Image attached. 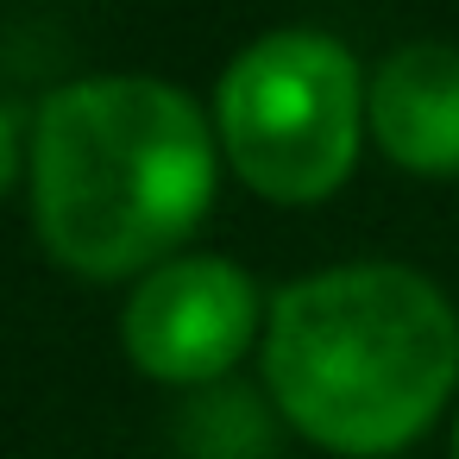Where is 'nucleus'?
<instances>
[{
  "mask_svg": "<svg viewBox=\"0 0 459 459\" xmlns=\"http://www.w3.org/2000/svg\"><path fill=\"white\" fill-rule=\"evenodd\" d=\"M365 120L396 164L453 177L459 170V51L453 45L390 51L365 89Z\"/></svg>",
  "mask_w": 459,
  "mask_h": 459,
  "instance_id": "5",
  "label": "nucleus"
},
{
  "mask_svg": "<svg viewBox=\"0 0 459 459\" xmlns=\"http://www.w3.org/2000/svg\"><path fill=\"white\" fill-rule=\"evenodd\" d=\"M365 82L333 32L283 26L252 39L221 89L214 126L233 170L271 202H321L359 158Z\"/></svg>",
  "mask_w": 459,
  "mask_h": 459,
  "instance_id": "3",
  "label": "nucleus"
},
{
  "mask_svg": "<svg viewBox=\"0 0 459 459\" xmlns=\"http://www.w3.org/2000/svg\"><path fill=\"white\" fill-rule=\"evenodd\" d=\"M453 459H459V428H453Z\"/></svg>",
  "mask_w": 459,
  "mask_h": 459,
  "instance_id": "7",
  "label": "nucleus"
},
{
  "mask_svg": "<svg viewBox=\"0 0 459 459\" xmlns=\"http://www.w3.org/2000/svg\"><path fill=\"white\" fill-rule=\"evenodd\" d=\"M252 327H258V283L214 252L164 258L120 315L126 352L170 384L221 377L252 346Z\"/></svg>",
  "mask_w": 459,
  "mask_h": 459,
  "instance_id": "4",
  "label": "nucleus"
},
{
  "mask_svg": "<svg viewBox=\"0 0 459 459\" xmlns=\"http://www.w3.org/2000/svg\"><path fill=\"white\" fill-rule=\"evenodd\" d=\"M13 170H20V133H13V114L0 108V195H7Z\"/></svg>",
  "mask_w": 459,
  "mask_h": 459,
  "instance_id": "6",
  "label": "nucleus"
},
{
  "mask_svg": "<svg viewBox=\"0 0 459 459\" xmlns=\"http://www.w3.org/2000/svg\"><path fill=\"white\" fill-rule=\"evenodd\" d=\"M214 195V139L202 108L158 76H82L45 95L32 145L39 239L120 277L164 258Z\"/></svg>",
  "mask_w": 459,
  "mask_h": 459,
  "instance_id": "1",
  "label": "nucleus"
},
{
  "mask_svg": "<svg viewBox=\"0 0 459 459\" xmlns=\"http://www.w3.org/2000/svg\"><path fill=\"white\" fill-rule=\"evenodd\" d=\"M264 377L308 440L396 453L453 396L459 315L409 264H333L271 302Z\"/></svg>",
  "mask_w": 459,
  "mask_h": 459,
  "instance_id": "2",
  "label": "nucleus"
}]
</instances>
